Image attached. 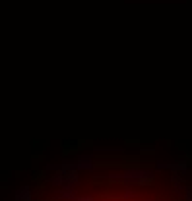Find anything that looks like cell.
I'll use <instances>...</instances> for the list:
<instances>
[{
    "label": "cell",
    "mask_w": 192,
    "mask_h": 201,
    "mask_svg": "<svg viewBox=\"0 0 192 201\" xmlns=\"http://www.w3.org/2000/svg\"><path fill=\"white\" fill-rule=\"evenodd\" d=\"M76 201H150L144 195H95V197H89V199H76Z\"/></svg>",
    "instance_id": "cell-1"
}]
</instances>
